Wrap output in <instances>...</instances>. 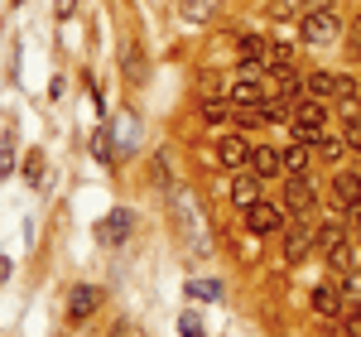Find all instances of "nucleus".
Listing matches in <instances>:
<instances>
[{
  "label": "nucleus",
  "instance_id": "5701e85b",
  "mask_svg": "<svg viewBox=\"0 0 361 337\" xmlns=\"http://www.w3.org/2000/svg\"><path fill=\"white\" fill-rule=\"evenodd\" d=\"M10 168H15V135L5 130L0 135V178H10Z\"/></svg>",
  "mask_w": 361,
  "mask_h": 337
},
{
  "label": "nucleus",
  "instance_id": "cd10ccee",
  "mask_svg": "<svg viewBox=\"0 0 361 337\" xmlns=\"http://www.w3.org/2000/svg\"><path fill=\"white\" fill-rule=\"evenodd\" d=\"M347 49H352V58H361V20L347 25Z\"/></svg>",
  "mask_w": 361,
  "mask_h": 337
},
{
  "label": "nucleus",
  "instance_id": "6ab92c4d",
  "mask_svg": "<svg viewBox=\"0 0 361 337\" xmlns=\"http://www.w3.org/2000/svg\"><path fill=\"white\" fill-rule=\"evenodd\" d=\"M357 260H361V255L352 251L347 241H342V246H337V251L328 255V265H333V275H347V270H357Z\"/></svg>",
  "mask_w": 361,
  "mask_h": 337
},
{
  "label": "nucleus",
  "instance_id": "6e6552de",
  "mask_svg": "<svg viewBox=\"0 0 361 337\" xmlns=\"http://www.w3.org/2000/svg\"><path fill=\"white\" fill-rule=\"evenodd\" d=\"M236 54H241V63H246V68H270V58H275V44H265L260 34H246V39L236 44Z\"/></svg>",
  "mask_w": 361,
  "mask_h": 337
},
{
  "label": "nucleus",
  "instance_id": "bb28decb",
  "mask_svg": "<svg viewBox=\"0 0 361 337\" xmlns=\"http://www.w3.org/2000/svg\"><path fill=\"white\" fill-rule=\"evenodd\" d=\"M25 173H29V183H34V188H44V154H29Z\"/></svg>",
  "mask_w": 361,
  "mask_h": 337
},
{
  "label": "nucleus",
  "instance_id": "0eeeda50",
  "mask_svg": "<svg viewBox=\"0 0 361 337\" xmlns=\"http://www.w3.org/2000/svg\"><path fill=\"white\" fill-rule=\"evenodd\" d=\"M250 154H255L250 140H236V135H231V140H217V164L231 168V173H236V168H250Z\"/></svg>",
  "mask_w": 361,
  "mask_h": 337
},
{
  "label": "nucleus",
  "instance_id": "7c9ffc66",
  "mask_svg": "<svg viewBox=\"0 0 361 337\" xmlns=\"http://www.w3.org/2000/svg\"><path fill=\"white\" fill-rule=\"evenodd\" d=\"M149 173H154V183H164V188H169V164H164V159H154Z\"/></svg>",
  "mask_w": 361,
  "mask_h": 337
},
{
  "label": "nucleus",
  "instance_id": "c756f323",
  "mask_svg": "<svg viewBox=\"0 0 361 337\" xmlns=\"http://www.w3.org/2000/svg\"><path fill=\"white\" fill-rule=\"evenodd\" d=\"M347 333L361 337V304H352V313H347Z\"/></svg>",
  "mask_w": 361,
  "mask_h": 337
},
{
  "label": "nucleus",
  "instance_id": "9d476101",
  "mask_svg": "<svg viewBox=\"0 0 361 337\" xmlns=\"http://www.w3.org/2000/svg\"><path fill=\"white\" fill-rule=\"evenodd\" d=\"M130 231H135V212H126V207H116L111 217H106V222L97 226V236H102L106 246H116V241H126Z\"/></svg>",
  "mask_w": 361,
  "mask_h": 337
},
{
  "label": "nucleus",
  "instance_id": "20e7f679",
  "mask_svg": "<svg viewBox=\"0 0 361 337\" xmlns=\"http://www.w3.org/2000/svg\"><path fill=\"white\" fill-rule=\"evenodd\" d=\"M313 207H318L313 183H308L304 173H289V183H284V212L289 217H313Z\"/></svg>",
  "mask_w": 361,
  "mask_h": 337
},
{
  "label": "nucleus",
  "instance_id": "2f4dec72",
  "mask_svg": "<svg viewBox=\"0 0 361 337\" xmlns=\"http://www.w3.org/2000/svg\"><path fill=\"white\" fill-rule=\"evenodd\" d=\"M111 337H140V328H135V323H126V318H121V323L111 328Z\"/></svg>",
  "mask_w": 361,
  "mask_h": 337
},
{
  "label": "nucleus",
  "instance_id": "aec40b11",
  "mask_svg": "<svg viewBox=\"0 0 361 337\" xmlns=\"http://www.w3.org/2000/svg\"><path fill=\"white\" fill-rule=\"evenodd\" d=\"M207 15H217V0H183V20H207Z\"/></svg>",
  "mask_w": 361,
  "mask_h": 337
},
{
  "label": "nucleus",
  "instance_id": "9b49d317",
  "mask_svg": "<svg viewBox=\"0 0 361 337\" xmlns=\"http://www.w3.org/2000/svg\"><path fill=\"white\" fill-rule=\"evenodd\" d=\"M97 304H102V289H97V284H78V289H73V299H68V318H73V323H82L87 313H97Z\"/></svg>",
  "mask_w": 361,
  "mask_h": 337
},
{
  "label": "nucleus",
  "instance_id": "72a5a7b5",
  "mask_svg": "<svg viewBox=\"0 0 361 337\" xmlns=\"http://www.w3.org/2000/svg\"><path fill=\"white\" fill-rule=\"evenodd\" d=\"M304 10H328V0H304Z\"/></svg>",
  "mask_w": 361,
  "mask_h": 337
},
{
  "label": "nucleus",
  "instance_id": "423d86ee",
  "mask_svg": "<svg viewBox=\"0 0 361 337\" xmlns=\"http://www.w3.org/2000/svg\"><path fill=\"white\" fill-rule=\"evenodd\" d=\"M246 226L255 231V236H270V231L284 226V212H279L275 202H250L246 207Z\"/></svg>",
  "mask_w": 361,
  "mask_h": 337
},
{
  "label": "nucleus",
  "instance_id": "a878e982",
  "mask_svg": "<svg viewBox=\"0 0 361 337\" xmlns=\"http://www.w3.org/2000/svg\"><path fill=\"white\" fill-rule=\"evenodd\" d=\"M202 121L222 125V121H231V106H222V102H202Z\"/></svg>",
  "mask_w": 361,
  "mask_h": 337
},
{
  "label": "nucleus",
  "instance_id": "f3484780",
  "mask_svg": "<svg viewBox=\"0 0 361 337\" xmlns=\"http://www.w3.org/2000/svg\"><path fill=\"white\" fill-rule=\"evenodd\" d=\"M313 149H318V154H323V159H328V164H337V159H342V154H347V140H342V135H328V130H323V135H318V145H313Z\"/></svg>",
  "mask_w": 361,
  "mask_h": 337
},
{
  "label": "nucleus",
  "instance_id": "7ed1b4c3",
  "mask_svg": "<svg viewBox=\"0 0 361 337\" xmlns=\"http://www.w3.org/2000/svg\"><path fill=\"white\" fill-rule=\"evenodd\" d=\"M313 246H318V222H308V217L289 222V231H284V260L299 265V260L313 255Z\"/></svg>",
  "mask_w": 361,
  "mask_h": 337
},
{
  "label": "nucleus",
  "instance_id": "f704fd0d",
  "mask_svg": "<svg viewBox=\"0 0 361 337\" xmlns=\"http://www.w3.org/2000/svg\"><path fill=\"white\" fill-rule=\"evenodd\" d=\"M357 226H361V222H357Z\"/></svg>",
  "mask_w": 361,
  "mask_h": 337
},
{
  "label": "nucleus",
  "instance_id": "412c9836",
  "mask_svg": "<svg viewBox=\"0 0 361 337\" xmlns=\"http://www.w3.org/2000/svg\"><path fill=\"white\" fill-rule=\"evenodd\" d=\"M337 289H342V299H352V304H361V270H347V275H337Z\"/></svg>",
  "mask_w": 361,
  "mask_h": 337
},
{
  "label": "nucleus",
  "instance_id": "473e14b6",
  "mask_svg": "<svg viewBox=\"0 0 361 337\" xmlns=\"http://www.w3.org/2000/svg\"><path fill=\"white\" fill-rule=\"evenodd\" d=\"M73 5H78V0H58V15H73Z\"/></svg>",
  "mask_w": 361,
  "mask_h": 337
},
{
  "label": "nucleus",
  "instance_id": "ddd939ff",
  "mask_svg": "<svg viewBox=\"0 0 361 337\" xmlns=\"http://www.w3.org/2000/svg\"><path fill=\"white\" fill-rule=\"evenodd\" d=\"M226 102H231V106H260V102H270V97L260 92V82H250V78H241V82H231V92H226Z\"/></svg>",
  "mask_w": 361,
  "mask_h": 337
},
{
  "label": "nucleus",
  "instance_id": "4be33fe9",
  "mask_svg": "<svg viewBox=\"0 0 361 337\" xmlns=\"http://www.w3.org/2000/svg\"><path fill=\"white\" fill-rule=\"evenodd\" d=\"M342 140H347V149H361V116L347 111V121H342Z\"/></svg>",
  "mask_w": 361,
  "mask_h": 337
},
{
  "label": "nucleus",
  "instance_id": "a211bd4d",
  "mask_svg": "<svg viewBox=\"0 0 361 337\" xmlns=\"http://www.w3.org/2000/svg\"><path fill=\"white\" fill-rule=\"evenodd\" d=\"M308 149H313V145H289V149H284V173H308Z\"/></svg>",
  "mask_w": 361,
  "mask_h": 337
},
{
  "label": "nucleus",
  "instance_id": "b1692460",
  "mask_svg": "<svg viewBox=\"0 0 361 337\" xmlns=\"http://www.w3.org/2000/svg\"><path fill=\"white\" fill-rule=\"evenodd\" d=\"M116 135H121V140H116V145H121V149L130 154V149H135V135H140V125H135V121H130V116H126V121L116 125Z\"/></svg>",
  "mask_w": 361,
  "mask_h": 337
},
{
  "label": "nucleus",
  "instance_id": "393cba45",
  "mask_svg": "<svg viewBox=\"0 0 361 337\" xmlns=\"http://www.w3.org/2000/svg\"><path fill=\"white\" fill-rule=\"evenodd\" d=\"M188 294H193V299H222V284H217V280H193V284H188Z\"/></svg>",
  "mask_w": 361,
  "mask_h": 337
},
{
  "label": "nucleus",
  "instance_id": "2eb2a0df",
  "mask_svg": "<svg viewBox=\"0 0 361 337\" xmlns=\"http://www.w3.org/2000/svg\"><path fill=\"white\" fill-rule=\"evenodd\" d=\"M313 313H323V318H337V313H342V289H337V284H323V289H313Z\"/></svg>",
  "mask_w": 361,
  "mask_h": 337
},
{
  "label": "nucleus",
  "instance_id": "f8f14e48",
  "mask_svg": "<svg viewBox=\"0 0 361 337\" xmlns=\"http://www.w3.org/2000/svg\"><path fill=\"white\" fill-rule=\"evenodd\" d=\"M333 202H337V207L361 202V173H337V178H333Z\"/></svg>",
  "mask_w": 361,
  "mask_h": 337
},
{
  "label": "nucleus",
  "instance_id": "39448f33",
  "mask_svg": "<svg viewBox=\"0 0 361 337\" xmlns=\"http://www.w3.org/2000/svg\"><path fill=\"white\" fill-rule=\"evenodd\" d=\"M299 34H304V44H318V49H323V44H333V39H337V15H333V10H308Z\"/></svg>",
  "mask_w": 361,
  "mask_h": 337
},
{
  "label": "nucleus",
  "instance_id": "f03ea898",
  "mask_svg": "<svg viewBox=\"0 0 361 337\" xmlns=\"http://www.w3.org/2000/svg\"><path fill=\"white\" fill-rule=\"evenodd\" d=\"M289 121H294V140L318 145V135L328 130V106H323V102H299Z\"/></svg>",
  "mask_w": 361,
  "mask_h": 337
},
{
  "label": "nucleus",
  "instance_id": "dca6fc26",
  "mask_svg": "<svg viewBox=\"0 0 361 337\" xmlns=\"http://www.w3.org/2000/svg\"><path fill=\"white\" fill-rule=\"evenodd\" d=\"M342 241H347V231H342L337 222H318V246H313L318 255H333Z\"/></svg>",
  "mask_w": 361,
  "mask_h": 337
},
{
  "label": "nucleus",
  "instance_id": "4468645a",
  "mask_svg": "<svg viewBox=\"0 0 361 337\" xmlns=\"http://www.w3.org/2000/svg\"><path fill=\"white\" fill-rule=\"evenodd\" d=\"M250 168L260 173V178H275L279 168H284V154L270 149V145H255V154H250Z\"/></svg>",
  "mask_w": 361,
  "mask_h": 337
},
{
  "label": "nucleus",
  "instance_id": "c85d7f7f",
  "mask_svg": "<svg viewBox=\"0 0 361 337\" xmlns=\"http://www.w3.org/2000/svg\"><path fill=\"white\" fill-rule=\"evenodd\" d=\"M178 328H183V337H202V323H197L193 313H183V323H178Z\"/></svg>",
  "mask_w": 361,
  "mask_h": 337
},
{
  "label": "nucleus",
  "instance_id": "f257e3e1",
  "mask_svg": "<svg viewBox=\"0 0 361 337\" xmlns=\"http://www.w3.org/2000/svg\"><path fill=\"white\" fill-rule=\"evenodd\" d=\"M304 92L313 102H352L357 97V78H347V73H308Z\"/></svg>",
  "mask_w": 361,
  "mask_h": 337
},
{
  "label": "nucleus",
  "instance_id": "1a4fd4ad",
  "mask_svg": "<svg viewBox=\"0 0 361 337\" xmlns=\"http://www.w3.org/2000/svg\"><path fill=\"white\" fill-rule=\"evenodd\" d=\"M231 202H236V207L260 202V173H255V168H236V178H231Z\"/></svg>",
  "mask_w": 361,
  "mask_h": 337
}]
</instances>
